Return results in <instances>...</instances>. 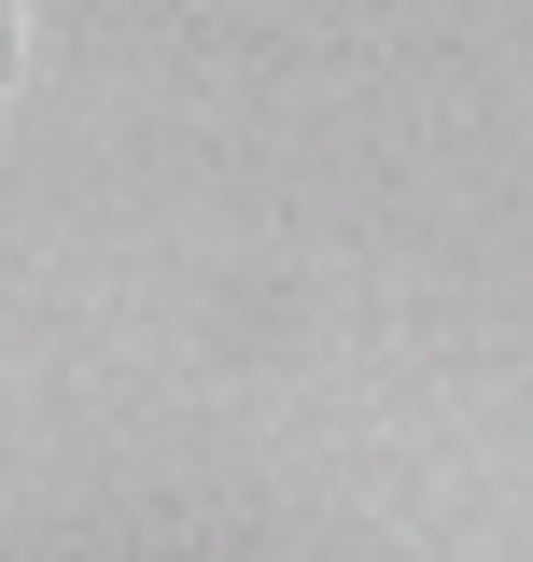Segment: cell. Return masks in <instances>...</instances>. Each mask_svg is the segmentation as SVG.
<instances>
[{
	"label": "cell",
	"instance_id": "1",
	"mask_svg": "<svg viewBox=\"0 0 533 562\" xmlns=\"http://www.w3.org/2000/svg\"><path fill=\"white\" fill-rule=\"evenodd\" d=\"M0 43H14V14H0Z\"/></svg>",
	"mask_w": 533,
	"mask_h": 562
}]
</instances>
